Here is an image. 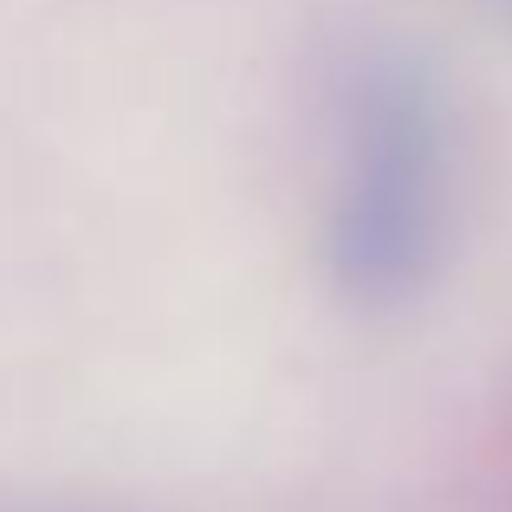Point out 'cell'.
I'll return each mask as SVG.
<instances>
[{
    "label": "cell",
    "mask_w": 512,
    "mask_h": 512,
    "mask_svg": "<svg viewBox=\"0 0 512 512\" xmlns=\"http://www.w3.org/2000/svg\"><path fill=\"white\" fill-rule=\"evenodd\" d=\"M435 240V130L409 91L363 104L350 137L338 253L357 286H402Z\"/></svg>",
    "instance_id": "cell-1"
}]
</instances>
